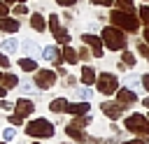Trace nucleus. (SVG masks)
<instances>
[{"instance_id": "obj_1", "label": "nucleus", "mask_w": 149, "mask_h": 144, "mask_svg": "<svg viewBox=\"0 0 149 144\" xmlns=\"http://www.w3.org/2000/svg\"><path fill=\"white\" fill-rule=\"evenodd\" d=\"M107 19H109V23H112V26H116V28L126 30L128 35H135V33H140V28H142V21H140L137 12H126V9L114 7V9L107 14Z\"/></svg>"}, {"instance_id": "obj_2", "label": "nucleus", "mask_w": 149, "mask_h": 144, "mask_svg": "<svg viewBox=\"0 0 149 144\" xmlns=\"http://www.w3.org/2000/svg\"><path fill=\"white\" fill-rule=\"evenodd\" d=\"M100 37H102V44H105L107 51H123V49H128V33L116 28V26H112V23L100 28Z\"/></svg>"}, {"instance_id": "obj_3", "label": "nucleus", "mask_w": 149, "mask_h": 144, "mask_svg": "<svg viewBox=\"0 0 149 144\" xmlns=\"http://www.w3.org/2000/svg\"><path fill=\"white\" fill-rule=\"evenodd\" d=\"M26 135L33 137V139H51V137L56 135V128H54V123H51L49 118L37 116V118H33L30 123H26Z\"/></svg>"}, {"instance_id": "obj_4", "label": "nucleus", "mask_w": 149, "mask_h": 144, "mask_svg": "<svg viewBox=\"0 0 149 144\" xmlns=\"http://www.w3.org/2000/svg\"><path fill=\"white\" fill-rule=\"evenodd\" d=\"M123 128L135 137H149V118L144 114H128L123 121Z\"/></svg>"}, {"instance_id": "obj_5", "label": "nucleus", "mask_w": 149, "mask_h": 144, "mask_svg": "<svg viewBox=\"0 0 149 144\" xmlns=\"http://www.w3.org/2000/svg\"><path fill=\"white\" fill-rule=\"evenodd\" d=\"M119 77L114 74V72H109V70H105V72H98V77H95V91L98 93H102V95H112V93H116L119 91Z\"/></svg>"}, {"instance_id": "obj_6", "label": "nucleus", "mask_w": 149, "mask_h": 144, "mask_svg": "<svg viewBox=\"0 0 149 144\" xmlns=\"http://www.w3.org/2000/svg\"><path fill=\"white\" fill-rule=\"evenodd\" d=\"M56 79H58L56 70H49V67H37V70L33 72V84H35V88H40V91L54 88V86H56Z\"/></svg>"}, {"instance_id": "obj_7", "label": "nucleus", "mask_w": 149, "mask_h": 144, "mask_svg": "<svg viewBox=\"0 0 149 144\" xmlns=\"http://www.w3.org/2000/svg\"><path fill=\"white\" fill-rule=\"evenodd\" d=\"M81 44H86L93 53V58H102L105 56V44H102V37L100 35H93V33H81Z\"/></svg>"}, {"instance_id": "obj_8", "label": "nucleus", "mask_w": 149, "mask_h": 144, "mask_svg": "<svg viewBox=\"0 0 149 144\" xmlns=\"http://www.w3.org/2000/svg\"><path fill=\"white\" fill-rule=\"evenodd\" d=\"M44 60H49L54 67H58V65H63L65 60H63V49H61V44H47V46H42V53H40Z\"/></svg>"}, {"instance_id": "obj_9", "label": "nucleus", "mask_w": 149, "mask_h": 144, "mask_svg": "<svg viewBox=\"0 0 149 144\" xmlns=\"http://www.w3.org/2000/svg\"><path fill=\"white\" fill-rule=\"evenodd\" d=\"M126 109H128V107H126V105H121V102H116V100H114V102H109V100L100 102V111H102L107 118H112V121H116Z\"/></svg>"}, {"instance_id": "obj_10", "label": "nucleus", "mask_w": 149, "mask_h": 144, "mask_svg": "<svg viewBox=\"0 0 149 144\" xmlns=\"http://www.w3.org/2000/svg\"><path fill=\"white\" fill-rule=\"evenodd\" d=\"M21 30V19L14 16V14H7V16H0V33L5 35H14Z\"/></svg>"}, {"instance_id": "obj_11", "label": "nucleus", "mask_w": 149, "mask_h": 144, "mask_svg": "<svg viewBox=\"0 0 149 144\" xmlns=\"http://www.w3.org/2000/svg\"><path fill=\"white\" fill-rule=\"evenodd\" d=\"M116 95V102H121V105H126V107H133V105H137L140 102V98H137V93L133 91V88H128V86H119V91L114 93Z\"/></svg>"}, {"instance_id": "obj_12", "label": "nucleus", "mask_w": 149, "mask_h": 144, "mask_svg": "<svg viewBox=\"0 0 149 144\" xmlns=\"http://www.w3.org/2000/svg\"><path fill=\"white\" fill-rule=\"evenodd\" d=\"M65 135H68L70 139H74L77 144H88V135L84 132V128H79V125H74V123H68V125H65Z\"/></svg>"}, {"instance_id": "obj_13", "label": "nucleus", "mask_w": 149, "mask_h": 144, "mask_svg": "<svg viewBox=\"0 0 149 144\" xmlns=\"http://www.w3.org/2000/svg\"><path fill=\"white\" fill-rule=\"evenodd\" d=\"M35 111V105H33V100L30 98H19L16 102H14V114H19V116H30Z\"/></svg>"}, {"instance_id": "obj_14", "label": "nucleus", "mask_w": 149, "mask_h": 144, "mask_svg": "<svg viewBox=\"0 0 149 144\" xmlns=\"http://www.w3.org/2000/svg\"><path fill=\"white\" fill-rule=\"evenodd\" d=\"M30 28L35 33H47V16L42 12H30Z\"/></svg>"}, {"instance_id": "obj_15", "label": "nucleus", "mask_w": 149, "mask_h": 144, "mask_svg": "<svg viewBox=\"0 0 149 144\" xmlns=\"http://www.w3.org/2000/svg\"><path fill=\"white\" fill-rule=\"evenodd\" d=\"M51 37H54V42H56V44H61V46H65V44H70V42H72V35H70L68 26L56 28V30L51 33Z\"/></svg>"}, {"instance_id": "obj_16", "label": "nucleus", "mask_w": 149, "mask_h": 144, "mask_svg": "<svg viewBox=\"0 0 149 144\" xmlns=\"http://www.w3.org/2000/svg\"><path fill=\"white\" fill-rule=\"evenodd\" d=\"M95 77H98V72H95L88 63H84V65H81V74H79V81H81L84 86H93V84H95Z\"/></svg>"}, {"instance_id": "obj_17", "label": "nucleus", "mask_w": 149, "mask_h": 144, "mask_svg": "<svg viewBox=\"0 0 149 144\" xmlns=\"http://www.w3.org/2000/svg\"><path fill=\"white\" fill-rule=\"evenodd\" d=\"M68 114H72V116H81V114H88L91 111V105H88V100H79V102H68V109H65Z\"/></svg>"}, {"instance_id": "obj_18", "label": "nucleus", "mask_w": 149, "mask_h": 144, "mask_svg": "<svg viewBox=\"0 0 149 144\" xmlns=\"http://www.w3.org/2000/svg\"><path fill=\"white\" fill-rule=\"evenodd\" d=\"M21 51L26 53V56H37V53H42V46L35 42V39H30V37H26V39H21Z\"/></svg>"}, {"instance_id": "obj_19", "label": "nucleus", "mask_w": 149, "mask_h": 144, "mask_svg": "<svg viewBox=\"0 0 149 144\" xmlns=\"http://www.w3.org/2000/svg\"><path fill=\"white\" fill-rule=\"evenodd\" d=\"M63 49V60H65V65H77L79 63V53H77V49L72 46V44H65V46H61Z\"/></svg>"}, {"instance_id": "obj_20", "label": "nucleus", "mask_w": 149, "mask_h": 144, "mask_svg": "<svg viewBox=\"0 0 149 144\" xmlns=\"http://www.w3.org/2000/svg\"><path fill=\"white\" fill-rule=\"evenodd\" d=\"M16 67H19L21 72H35L40 65H37L35 58H30V56H21V58L16 60Z\"/></svg>"}, {"instance_id": "obj_21", "label": "nucleus", "mask_w": 149, "mask_h": 144, "mask_svg": "<svg viewBox=\"0 0 149 144\" xmlns=\"http://www.w3.org/2000/svg\"><path fill=\"white\" fill-rule=\"evenodd\" d=\"M19 49H21V42H19L16 37H7V39L0 42V51H5L7 56H9V53H16Z\"/></svg>"}, {"instance_id": "obj_22", "label": "nucleus", "mask_w": 149, "mask_h": 144, "mask_svg": "<svg viewBox=\"0 0 149 144\" xmlns=\"http://www.w3.org/2000/svg\"><path fill=\"white\" fill-rule=\"evenodd\" d=\"M0 84H2L7 91H12V88H19V77H16L14 72H2V77H0Z\"/></svg>"}, {"instance_id": "obj_23", "label": "nucleus", "mask_w": 149, "mask_h": 144, "mask_svg": "<svg viewBox=\"0 0 149 144\" xmlns=\"http://www.w3.org/2000/svg\"><path fill=\"white\" fill-rule=\"evenodd\" d=\"M68 109V100L65 98H54L51 102H49V111L51 114H61V111H65Z\"/></svg>"}, {"instance_id": "obj_24", "label": "nucleus", "mask_w": 149, "mask_h": 144, "mask_svg": "<svg viewBox=\"0 0 149 144\" xmlns=\"http://www.w3.org/2000/svg\"><path fill=\"white\" fill-rule=\"evenodd\" d=\"M121 63H123V65L130 70V67H135V63H137V56H135L130 49H123V51H121Z\"/></svg>"}, {"instance_id": "obj_25", "label": "nucleus", "mask_w": 149, "mask_h": 144, "mask_svg": "<svg viewBox=\"0 0 149 144\" xmlns=\"http://www.w3.org/2000/svg\"><path fill=\"white\" fill-rule=\"evenodd\" d=\"M63 23H61V14H56V12H51L49 16H47V30L49 33H54L56 28H61Z\"/></svg>"}, {"instance_id": "obj_26", "label": "nucleus", "mask_w": 149, "mask_h": 144, "mask_svg": "<svg viewBox=\"0 0 149 144\" xmlns=\"http://www.w3.org/2000/svg\"><path fill=\"white\" fill-rule=\"evenodd\" d=\"M74 95L79 100H91L93 98V86H79V88H74Z\"/></svg>"}, {"instance_id": "obj_27", "label": "nucleus", "mask_w": 149, "mask_h": 144, "mask_svg": "<svg viewBox=\"0 0 149 144\" xmlns=\"http://www.w3.org/2000/svg\"><path fill=\"white\" fill-rule=\"evenodd\" d=\"M70 123H74V125H79V128H86L88 123H93V114L88 111V114H81V116H74Z\"/></svg>"}, {"instance_id": "obj_28", "label": "nucleus", "mask_w": 149, "mask_h": 144, "mask_svg": "<svg viewBox=\"0 0 149 144\" xmlns=\"http://www.w3.org/2000/svg\"><path fill=\"white\" fill-rule=\"evenodd\" d=\"M137 16H140L142 26H147V23H149V2H142V5L137 7Z\"/></svg>"}, {"instance_id": "obj_29", "label": "nucleus", "mask_w": 149, "mask_h": 144, "mask_svg": "<svg viewBox=\"0 0 149 144\" xmlns=\"http://www.w3.org/2000/svg\"><path fill=\"white\" fill-rule=\"evenodd\" d=\"M12 14L14 16H26V14H30V9H28L26 2H16V5H12Z\"/></svg>"}, {"instance_id": "obj_30", "label": "nucleus", "mask_w": 149, "mask_h": 144, "mask_svg": "<svg viewBox=\"0 0 149 144\" xmlns=\"http://www.w3.org/2000/svg\"><path fill=\"white\" fill-rule=\"evenodd\" d=\"M123 84H126L128 88H137V86H142V84H140V77L133 74V72H128V74L123 77Z\"/></svg>"}, {"instance_id": "obj_31", "label": "nucleus", "mask_w": 149, "mask_h": 144, "mask_svg": "<svg viewBox=\"0 0 149 144\" xmlns=\"http://www.w3.org/2000/svg\"><path fill=\"white\" fill-rule=\"evenodd\" d=\"M114 7L126 9V12H137L135 9V0H114Z\"/></svg>"}, {"instance_id": "obj_32", "label": "nucleus", "mask_w": 149, "mask_h": 144, "mask_svg": "<svg viewBox=\"0 0 149 144\" xmlns=\"http://www.w3.org/2000/svg\"><path fill=\"white\" fill-rule=\"evenodd\" d=\"M135 49H137V53L149 63V44L144 42V39H137V44H135Z\"/></svg>"}, {"instance_id": "obj_33", "label": "nucleus", "mask_w": 149, "mask_h": 144, "mask_svg": "<svg viewBox=\"0 0 149 144\" xmlns=\"http://www.w3.org/2000/svg\"><path fill=\"white\" fill-rule=\"evenodd\" d=\"M77 53H79V60H84V63H88V58L93 56V53H91V49H88L86 44H81V46L77 49Z\"/></svg>"}, {"instance_id": "obj_34", "label": "nucleus", "mask_w": 149, "mask_h": 144, "mask_svg": "<svg viewBox=\"0 0 149 144\" xmlns=\"http://www.w3.org/2000/svg\"><path fill=\"white\" fill-rule=\"evenodd\" d=\"M77 84H79V79H77L74 74H70V72H68V74L63 77V86H65V88H74Z\"/></svg>"}, {"instance_id": "obj_35", "label": "nucleus", "mask_w": 149, "mask_h": 144, "mask_svg": "<svg viewBox=\"0 0 149 144\" xmlns=\"http://www.w3.org/2000/svg\"><path fill=\"white\" fill-rule=\"evenodd\" d=\"M19 91L26 93V95H30V93H35V84L33 81H19Z\"/></svg>"}, {"instance_id": "obj_36", "label": "nucleus", "mask_w": 149, "mask_h": 144, "mask_svg": "<svg viewBox=\"0 0 149 144\" xmlns=\"http://www.w3.org/2000/svg\"><path fill=\"white\" fill-rule=\"evenodd\" d=\"M2 139H5V142L16 139V128H14V125H12V128H5V130H2Z\"/></svg>"}, {"instance_id": "obj_37", "label": "nucleus", "mask_w": 149, "mask_h": 144, "mask_svg": "<svg viewBox=\"0 0 149 144\" xmlns=\"http://www.w3.org/2000/svg\"><path fill=\"white\" fill-rule=\"evenodd\" d=\"M0 67H2V70L12 67V60H9V56H7L5 51H0Z\"/></svg>"}, {"instance_id": "obj_38", "label": "nucleus", "mask_w": 149, "mask_h": 144, "mask_svg": "<svg viewBox=\"0 0 149 144\" xmlns=\"http://www.w3.org/2000/svg\"><path fill=\"white\" fill-rule=\"evenodd\" d=\"M91 5H95V7H114V0H88Z\"/></svg>"}, {"instance_id": "obj_39", "label": "nucleus", "mask_w": 149, "mask_h": 144, "mask_svg": "<svg viewBox=\"0 0 149 144\" xmlns=\"http://www.w3.org/2000/svg\"><path fill=\"white\" fill-rule=\"evenodd\" d=\"M61 16H63V21H65V23H72V21H74V14L70 12V7H65V12H63Z\"/></svg>"}, {"instance_id": "obj_40", "label": "nucleus", "mask_w": 149, "mask_h": 144, "mask_svg": "<svg viewBox=\"0 0 149 144\" xmlns=\"http://www.w3.org/2000/svg\"><path fill=\"white\" fill-rule=\"evenodd\" d=\"M7 14H12V7L5 0H0V16H7Z\"/></svg>"}, {"instance_id": "obj_41", "label": "nucleus", "mask_w": 149, "mask_h": 144, "mask_svg": "<svg viewBox=\"0 0 149 144\" xmlns=\"http://www.w3.org/2000/svg\"><path fill=\"white\" fill-rule=\"evenodd\" d=\"M54 2H56L58 7H63V9H65V7H74V5H77V0H54Z\"/></svg>"}, {"instance_id": "obj_42", "label": "nucleus", "mask_w": 149, "mask_h": 144, "mask_svg": "<svg viewBox=\"0 0 149 144\" xmlns=\"http://www.w3.org/2000/svg\"><path fill=\"white\" fill-rule=\"evenodd\" d=\"M9 123L16 128V125H21V123H23V116H19V114H12V116H9Z\"/></svg>"}, {"instance_id": "obj_43", "label": "nucleus", "mask_w": 149, "mask_h": 144, "mask_svg": "<svg viewBox=\"0 0 149 144\" xmlns=\"http://www.w3.org/2000/svg\"><path fill=\"white\" fill-rule=\"evenodd\" d=\"M0 109H5V111H12V109H14V105H12V102H7L5 98H0Z\"/></svg>"}, {"instance_id": "obj_44", "label": "nucleus", "mask_w": 149, "mask_h": 144, "mask_svg": "<svg viewBox=\"0 0 149 144\" xmlns=\"http://www.w3.org/2000/svg\"><path fill=\"white\" fill-rule=\"evenodd\" d=\"M140 84H142V88H144V91H147V93H149V72H147V74H142V77H140Z\"/></svg>"}, {"instance_id": "obj_45", "label": "nucleus", "mask_w": 149, "mask_h": 144, "mask_svg": "<svg viewBox=\"0 0 149 144\" xmlns=\"http://www.w3.org/2000/svg\"><path fill=\"white\" fill-rule=\"evenodd\" d=\"M121 144H147V139H144V137H133V139H128V142H121Z\"/></svg>"}, {"instance_id": "obj_46", "label": "nucleus", "mask_w": 149, "mask_h": 144, "mask_svg": "<svg viewBox=\"0 0 149 144\" xmlns=\"http://www.w3.org/2000/svg\"><path fill=\"white\" fill-rule=\"evenodd\" d=\"M56 74H58V77H65V74H68V67H65V63L56 67Z\"/></svg>"}, {"instance_id": "obj_47", "label": "nucleus", "mask_w": 149, "mask_h": 144, "mask_svg": "<svg viewBox=\"0 0 149 144\" xmlns=\"http://www.w3.org/2000/svg\"><path fill=\"white\" fill-rule=\"evenodd\" d=\"M142 39H144V42L149 44V23H147V26L142 28Z\"/></svg>"}, {"instance_id": "obj_48", "label": "nucleus", "mask_w": 149, "mask_h": 144, "mask_svg": "<svg viewBox=\"0 0 149 144\" xmlns=\"http://www.w3.org/2000/svg\"><path fill=\"white\" fill-rule=\"evenodd\" d=\"M140 102H142V107H147V109H149V95H147V98H142Z\"/></svg>"}, {"instance_id": "obj_49", "label": "nucleus", "mask_w": 149, "mask_h": 144, "mask_svg": "<svg viewBox=\"0 0 149 144\" xmlns=\"http://www.w3.org/2000/svg\"><path fill=\"white\" fill-rule=\"evenodd\" d=\"M102 144H121V142H119V139H105Z\"/></svg>"}, {"instance_id": "obj_50", "label": "nucleus", "mask_w": 149, "mask_h": 144, "mask_svg": "<svg viewBox=\"0 0 149 144\" xmlns=\"http://www.w3.org/2000/svg\"><path fill=\"white\" fill-rule=\"evenodd\" d=\"M5 2H7L9 7H12V5H16V2H26V0H5Z\"/></svg>"}, {"instance_id": "obj_51", "label": "nucleus", "mask_w": 149, "mask_h": 144, "mask_svg": "<svg viewBox=\"0 0 149 144\" xmlns=\"http://www.w3.org/2000/svg\"><path fill=\"white\" fill-rule=\"evenodd\" d=\"M5 95H7V88H5L2 84H0V98H5Z\"/></svg>"}, {"instance_id": "obj_52", "label": "nucleus", "mask_w": 149, "mask_h": 144, "mask_svg": "<svg viewBox=\"0 0 149 144\" xmlns=\"http://www.w3.org/2000/svg\"><path fill=\"white\" fill-rule=\"evenodd\" d=\"M30 144H40V142H30Z\"/></svg>"}, {"instance_id": "obj_53", "label": "nucleus", "mask_w": 149, "mask_h": 144, "mask_svg": "<svg viewBox=\"0 0 149 144\" xmlns=\"http://www.w3.org/2000/svg\"><path fill=\"white\" fill-rule=\"evenodd\" d=\"M147 144H149V137H147Z\"/></svg>"}, {"instance_id": "obj_54", "label": "nucleus", "mask_w": 149, "mask_h": 144, "mask_svg": "<svg viewBox=\"0 0 149 144\" xmlns=\"http://www.w3.org/2000/svg\"><path fill=\"white\" fill-rule=\"evenodd\" d=\"M0 144H7V142H0Z\"/></svg>"}, {"instance_id": "obj_55", "label": "nucleus", "mask_w": 149, "mask_h": 144, "mask_svg": "<svg viewBox=\"0 0 149 144\" xmlns=\"http://www.w3.org/2000/svg\"><path fill=\"white\" fill-rule=\"evenodd\" d=\"M142 2H149V0H142Z\"/></svg>"}, {"instance_id": "obj_56", "label": "nucleus", "mask_w": 149, "mask_h": 144, "mask_svg": "<svg viewBox=\"0 0 149 144\" xmlns=\"http://www.w3.org/2000/svg\"><path fill=\"white\" fill-rule=\"evenodd\" d=\"M0 77H2V72H0Z\"/></svg>"}, {"instance_id": "obj_57", "label": "nucleus", "mask_w": 149, "mask_h": 144, "mask_svg": "<svg viewBox=\"0 0 149 144\" xmlns=\"http://www.w3.org/2000/svg\"><path fill=\"white\" fill-rule=\"evenodd\" d=\"M147 118H149V116H147Z\"/></svg>"}]
</instances>
